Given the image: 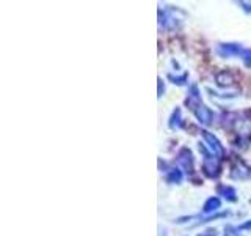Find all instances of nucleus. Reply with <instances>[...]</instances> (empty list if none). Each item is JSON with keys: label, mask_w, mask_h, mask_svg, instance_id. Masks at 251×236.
Instances as JSON below:
<instances>
[{"label": "nucleus", "mask_w": 251, "mask_h": 236, "mask_svg": "<svg viewBox=\"0 0 251 236\" xmlns=\"http://www.w3.org/2000/svg\"><path fill=\"white\" fill-rule=\"evenodd\" d=\"M204 172H206V175L212 178L218 175V162L214 156L206 154V159H204Z\"/></svg>", "instance_id": "nucleus-1"}, {"label": "nucleus", "mask_w": 251, "mask_h": 236, "mask_svg": "<svg viewBox=\"0 0 251 236\" xmlns=\"http://www.w3.org/2000/svg\"><path fill=\"white\" fill-rule=\"evenodd\" d=\"M195 115H196V118H198V120L202 124H209L212 121V112H210V109L206 107V106H202V104L195 107Z\"/></svg>", "instance_id": "nucleus-2"}, {"label": "nucleus", "mask_w": 251, "mask_h": 236, "mask_svg": "<svg viewBox=\"0 0 251 236\" xmlns=\"http://www.w3.org/2000/svg\"><path fill=\"white\" fill-rule=\"evenodd\" d=\"M177 162H179L180 165H182V167H184L187 172H192V170H193V157H192V153L188 151L187 148H184L182 151L179 153Z\"/></svg>", "instance_id": "nucleus-3"}, {"label": "nucleus", "mask_w": 251, "mask_h": 236, "mask_svg": "<svg viewBox=\"0 0 251 236\" xmlns=\"http://www.w3.org/2000/svg\"><path fill=\"white\" fill-rule=\"evenodd\" d=\"M202 137L209 142V147H210L212 151L217 153V154H223V147H222V144H220L215 136H212V134L207 132V131H202Z\"/></svg>", "instance_id": "nucleus-4"}, {"label": "nucleus", "mask_w": 251, "mask_h": 236, "mask_svg": "<svg viewBox=\"0 0 251 236\" xmlns=\"http://www.w3.org/2000/svg\"><path fill=\"white\" fill-rule=\"evenodd\" d=\"M240 47L237 44H222L218 47V54L223 57H229V55H237L240 54Z\"/></svg>", "instance_id": "nucleus-5"}, {"label": "nucleus", "mask_w": 251, "mask_h": 236, "mask_svg": "<svg viewBox=\"0 0 251 236\" xmlns=\"http://www.w3.org/2000/svg\"><path fill=\"white\" fill-rule=\"evenodd\" d=\"M218 208H220V199H217V197H210V199L204 203L202 211L204 212H212V211H215Z\"/></svg>", "instance_id": "nucleus-6"}, {"label": "nucleus", "mask_w": 251, "mask_h": 236, "mask_svg": "<svg viewBox=\"0 0 251 236\" xmlns=\"http://www.w3.org/2000/svg\"><path fill=\"white\" fill-rule=\"evenodd\" d=\"M217 82L218 85H231L234 82V79L231 77L229 73H226V71H223V73H220L217 76Z\"/></svg>", "instance_id": "nucleus-7"}, {"label": "nucleus", "mask_w": 251, "mask_h": 236, "mask_svg": "<svg viewBox=\"0 0 251 236\" xmlns=\"http://www.w3.org/2000/svg\"><path fill=\"white\" fill-rule=\"evenodd\" d=\"M167 179H168V183H180L182 173H180V170H177V169H173V170H170Z\"/></svg>", "instance_id": "nucleus-8"}]
</instances>
